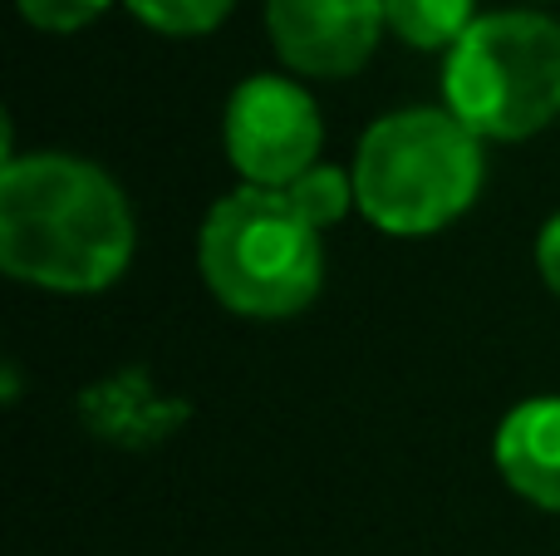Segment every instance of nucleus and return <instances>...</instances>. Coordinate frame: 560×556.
Masks as SVG:
<instances>
[{"label": "nucleus", "instance_id": "1", "mask_svg": "<svg viewBox=\"0 0 560 556\" xmlns=\"http://www.w3.org/2000/svg\"><path fill=\"white\" fill-rule=\"evenodd\" d=\"M133 212L104 167L74 153L5 158L0 167V266L39 291L89 296L133 262Z\"/></svg>", "mask_w": 560, "mask_h": 556}, {"label": "nucleus", "instance_id": "2", "mask_svg": "<svg viewBox=\"0 0 560 556\" xmlns=\"http://www.w3.org/2000/svg\"><path fill=\"white\" fill-rule=\"evenodd\" d=\"M482 173V138L447 108H398L359 138V212L388 236H433L477 202Z\"/></svg>", "mask_w": 560, "mask_h": 556}, {"label": "nucleus", "instance_id": "3", "mask_svg": "<svg viewBox=\"0 0 560 556\" xmlns=\"http://www.w3.org/2000/svg\"><path fill=\"white\" fill-rule=\"evenodd\" d=\"M197 266L212 296L252 321H285L319 296V232L276 187H236L207 212Z\"/></svg>", "mask_w": 560, "mask_h": 556}, {"label": "nucleus", "instance_id": "4", "mask_svg": "<svg viewBox=\"0 0 560 556\" xmlns=\"http://www.w3.org/2000/svg\"><path fill=\"white\" fill-rule=\"evenodd\" d=\"M447 114L477 138L522 143L560 118V20L492 10L447 49Z\"/></svg>", "mask_w": 560, "mask_h": 556}, {"label": "nucleus", "instance_id": "5", "mask_svg": "<svg viewBox=\"0 0 560 556\" xmlns=\"http://www.w3.org/2000/svg\"><path fill=\"white\" fill-rule=\"evenodd\" d=\"M222 143L246 187H276L285 193L295 177H305L325 143L319 108L295 79L252 74L232 89L222 118Z\"/></svg>", "mask_w": 560, "mask_h": 556}, {"label": "nucleus", "instance_id": "6", "mask_svg": "<svg viewBox=\"0 0 560 556\" xmlns=\"http://www.w3.org/2000/svg\"><path fill=\"white\" fill-rule=\"evenodd\" d=\"M276 55L295 74L345 79L369 65L384 35V0H266Z\"/></svg>", "mask_w": 560, "mask_h": 556}, {"label": "nucleus", "instance_id": "7", "mask_svg": "<svg viewBox=\"0 0 560 556\" xmlns=\"http://www.w3.org/2000/svg\"><path fill=\"white\" fill-rule=\"evenodd\" d=\"M497 473L526 502L560 512V394L522 399L497 424Z\"/></svg>", "mask_w": 560, "mask_h": 556}, {"label": "nucleus", "instance_id": "8", "mask_svg": "<svg viewBox=\"0 0 560 556\" xmlns=\"http://www.w3.org/2000/svg\"><path fill=\"white\" fill-rule=\"evenodd\" d=\"M384 25L413 49H453L477 25V0H384Z\"/></svg>", "mask_w": 560, "mask_h": 556}, {"label": "nucleus", "instance_id": "9", "mask_svg": "<svg viewBox=\"0 0 560 556\" xmlns=\"http://www.w3.org/2000/svg\"><path fill=\"white\" fill-rule=\"evenodd\" d=\"M285 197L300 207V217H305L315 232H319V227L345 222L349 207H359L354 177H349L345 167H335V163H315L305 177H295V183L285 187Z\"/></svg>", "mask_w": 560, "mask_h": 556}, {"label": "nucleus", "instance_id": "10", "mask_svg": "<svg viewBox=\"0 0 560 556\" xmlns=\"http://www.w3.org/2000/svg\"><path fill=\"white\" fill-rule=\"evenodd\" d=\"M124 5L158 35H207L222 25L236 0H124Z\"/></svg>", "mask_w": 560, "mask_h": 556}, {"label": "nucleus", "instance_id": "11", "mask_svg": "<svg viewBox=\"0 0 560 556\" xmlns=\"http://www.w3.org/2000/svg\"><path fill=\"white\" fill-rule=\"evenodd\" d=\"M20 15L35 30H55V35H69V30L89 25L108 10V0H15Z\"/></svg>", "mask_w": 560, "mask_h": 556}, {"label": "nucleus", "instance_id": "12", "mask_svg": "<svg viewBox=\"0 0 560 556\" xmlns=\"http://www.w3.org/2000/svg\"><path fill=\"white\" fill-rule=\"evenodd\" d=\"M536 271H541V281L560 296V212L541 227V236H536Z\"/></svg>", "mask_w": 560, "mask_h": 556}]
</instances>
